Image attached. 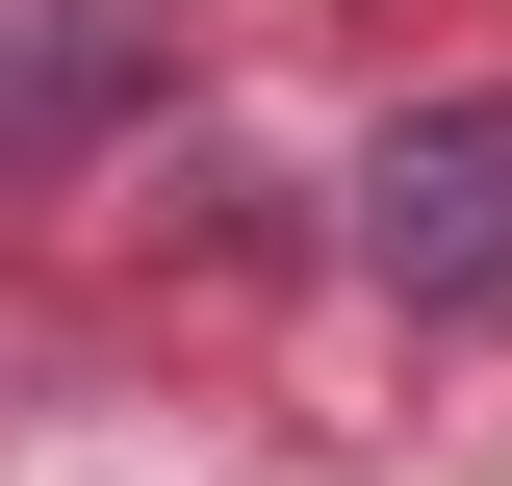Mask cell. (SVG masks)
Wrapping results in <instances>:
<instances>
[{
    "label": "cell",
    "instance_id": "7a4b0ae2",
    "mask_svg": "<svg viewBox=\"0 0 512 486\" xmlns=\"http://www.w3.org/2000/svg\"><path fill=\"white\" fill-rule=\"evenodd\" d=\"M128 103H154V0H26L0 26V154H77Z\"/></svg>",
    "mask_w": 512,
    "mask_h": 486
},
{
    "label": "cell",
    "instance_id": "6da1fadb",
    "mask_svg": "<svg viewBox=\"0 0 512 486\" xmlns=\"http://www.w3.org/2000/svg\"><path fill=\"white\" fill-rule=\"evenodd\" d=\"M359 282L384 307H436V333H487L512 307V103H410V128H359Z\"/></svg>",
    "mask_w": 512,
    "mask_h": 486
}]
</instances>
